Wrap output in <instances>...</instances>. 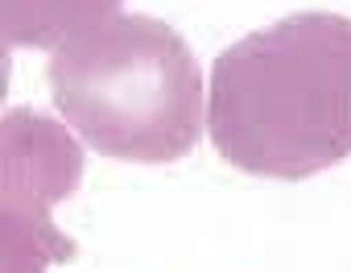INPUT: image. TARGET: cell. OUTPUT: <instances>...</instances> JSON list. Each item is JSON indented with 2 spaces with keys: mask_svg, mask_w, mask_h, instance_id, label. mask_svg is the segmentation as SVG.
I'll use <instances>...</instances> for the list:
<instances>
[{
  "mask_svg": "<svg viewBox=\"0 0 351 273\" xmlns=\"http://www.w3.org/2000/svg\"><path fill=\"white\" fill-rule=\"evenodd\" d=\"M211 136L228 162L269 178H310L347 158L351 21L298 13L219 54Z\"/></svg>",
  "mask_w": 351,
  "mask_h": 273,
  "instance_id": "6da1fadb",
  "label": "cell"
},
{
  "mask_svg": "<svg viewBox=\"0 0 351 273\" xmlns=\"http://www.w3.org/2000/svg\"><path fill=\"white\" fill-rule=\"evenodd\" d=\"M54 91L83 136L116 158L169 162L199 141L195 54L153 17H116L54 62Z\"/></svg>",
  "mask_w": 351,
  "mask_h": 273,
  "instance_id": "7a4b0ae2",
  "label": "cell"
}]
</instances>
